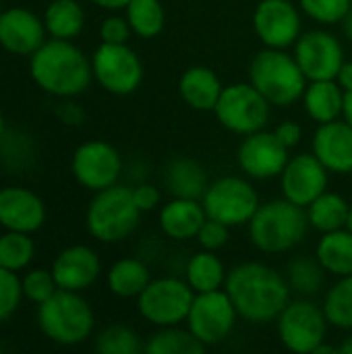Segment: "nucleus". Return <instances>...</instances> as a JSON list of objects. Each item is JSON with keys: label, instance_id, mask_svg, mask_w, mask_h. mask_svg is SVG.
Masks as SVG:
<instances>
[{"label": "nucleus", "instance_id": "09e8293b", "mask_svg": "<svg viewBox=\"0 0 352 354\" xmlns=\"http://www.w3.org/2000/svg\"><path fill=\"white\" fill-rule=\"evenodd\" d=\"M342 118L352 127V91H346L344 95V110H342Z\"/></svg>", "mask_w": 352, "mask_h": 354}, {"label": "nucleus", "instance_id": "412c9836", "mask_svg": "<svg viewBox=\"0 0 352 354\" xmlns=\"http://www.w3.org/2000/svg\"><path fill=\"white\" fill-rule=\"evenodd\" d=\"M311 151L330 170V174H351L352 127L344 118L317 124L311 137Z\"/></svg>", "mask_w": 352, "mask_h": 354}, {"label": "nucleus", "instance_id": "20e7f679", "mask_svg": "<svg viewBox=\"0 0 352 354\" xmlns=\"http://www.w3.org/2000/svg\"><path fill=\"white\" fill-rule=\"evenodd\" d=\"M249 83L272 104V108H290L301 102L309 81L293 54L263 48L249 62Z\"/></svg>", "mask_w": 352, "mask_h": 354}, {"label": "nucleus", "instance_id": "5701e85b", "mask_svg": "<svg viewBox=\"0 0 352 354\" xmlns=\"http://www.w3.org/2000/svg\"><path fill=\"white\" fill-rule=\"evenodd\" d=\"M178 95L195 112H214L224 89L218 73L210 66L195 64L178 77Z\"/></svg>", "mask_w": 352, "mask_h": 354}, {"label": "nucleus", "instance_id": "ddd939ff", "mask_svg": "<svg viewBox=\"0 0 352 354\" xmlns=\"http://www.w3.org/2000/svg\"><path fill=\"white\" fill-rule=\"evenodd\" d=\"M251 25L263 48L288 50L303 33L301 8L293 0H259Z\"/></svg>", "mask_w": 352, "mask_h": 354}, {"label": "nucleus", "instance_id": "37998d69", "mask_svg": "<svg viewBox=\"0 0 352 354\" xmlns=\"http://www.w3.org/2000/svg\"><path fill=\"white\" fill-rule=\"evenodd\" d=\"M274 135L278 137V141L286 147V149H295L301 139H303V129L297 120H282L276 129Z\"/></svg>", "mask_w": 352, "mask_h": 354}, {"label": "nucleus", "instance_id": "a211bd4d", "mask_svg": "<svg viewBox=\"0 0 352 354\" xmlns=\"http://www.w3.org/2000/svg\"><path fill=\"white\" fill-rule=\"evenodd\" d=\"M46 25L33 10L12 6L0 15V46L17 56H31L46 41Z\"/></svg>", "mask_w": 352, "mask_h": 354}, {"label": "nucleus", "instance_id": "c9c22d12", "mask_svg": "<svg viewBox=\"0 0 352 354\" xmlns=\"http://www.w3.org/2000/svg\"><path fill=\"white\" fill-rule=\"evenodd\" d=\"M95 353L139 354L145 353V342H141V336L133 328L112 324L95 336Z\"/></svg>", "mask_w": 352, "mask_h": 354}, {"label": "nucleus", "instance_id": "f3484780", "mask_svg": "<svg viewBox=\"0 0 352 354\" xmlns=\"http://www.w3.org/2000/svg\"><path fill=\"white\" fill-rule=\"evenodd\" d=\"M280 178L282 197L295 205L307 207L313 199L328 191L330 170L317 160L313 151L290 156Z\"/></svg>", "mask_w": 352, "mask_h": 354}, {"label": "nucleus", "instance_id": "aec40b11", "mask_svg": "<svg viewBox=\"0 0 352 354\" xmlns=\"http://www.w3.org/2000/svg\"><path fill=\"white\" fill-rule=\"evenodd\" d=\"M52 274H54L58 288L83 292L89 286H93L95 280L100 278L102 261H100V255L91 247L71 245L56 255L52 263Z\"/></svg>", "mask_w": 352, "mask_h": 354}, {"label": "nucleus", "instance_id": "c85d7f7f", "mask_svg": "<svg viewBox=\"0 0 352 354\" xmlns=\"http://www.w3.org/2000/svg\"><path fill=\"white\" fill-rule=\"evenodd\" d=\"M349 209H351V203L340 193H334V191L322 193L317 199H313L305 207L309 226L313 230H317L319 234L344 228L346 218H349Z\"/></svg>", "mask_w": 352, "mask_h": 354}, {"label": "nucleus", "instance_id": "4be33fe9", "mask_svg": "<svg viewBox=\"0 0 352 354\" xmlns=\"http://www.w3.org/2000/svg\"><path fill=\"white\" fill-rule=\"evenodd\" d=\"M205 218L207 216L199 199L170 197L166 203L160 205L158 212V224L162 234L178 243L195 239Z\"/></svg>", "mask_w": 352, "mask_h": 354}, {"label": "nucleus", "instance_id": "de8ad7c7", "mask_svg": "<svg viewBox=\"0 0 352 354\" xmlns=\"http://www.w3.org/2000/svg\"><path fill=\"white\" fill-rule=\"evenodd\" d=\"M340 29H342L344 39H349V41L352 44V8L346 12V17L340 21Z\"/></svg>", "mask_w": 352, "mask_h": 354}, {"label": "nucleus", "instance_id": "b1692460", "mask_svg": "<svg viewBox=\"0 0 352 354\" xmlns=\"http://www.w3.org/2000/svg\"><path fill=\"white\" fill-rule=\"evenodd\" d=\"M344 95L346 91L338 85L336 79H324V81H309L301 102L307 116L313 122L326 124L342 118Z\"/></svg>", "mask_w": 352, "mask_h": 354}, {"label": "nucleus", "instance_id": "f257e3e1", "mask_svg": "<svg viewBox=\"0 0 352 354\" xmlns=\"http://www.w3.org/2000/svg\"><path fill=\"white\" fill-rule=\"evenodd\" d=\"M224 290L239 317L253 326L274 324L293 299L286 276L261 261H243L228 270Z\"/></svg>", "mask_w": 352, "mask_h": 354}, {"label": "nucleus", "instance_id": "6ab92c4d", "mask_svg": "<svg viewBox=\"0 0 352 354\" xmlns=\"http://www.w3.org/2000/svg\"><path fill=\"white\" fill-rule=\"evenodd\" d=\"M46 224L44 199L25 187L0 189V226L4 230L33 234Z\"/></svg>", "mask_w": 352, "mask_h": 354}, {"label": "nucleus", "instance_id": "a18cd8bd", "mask_svg": "<svg viewBox=\"0 0 352 354\" xmlns=\"http://www.w3.org/2000/svg\"><path fill=\"white\" fill-rule=\"evenodd\" d=\"M336 81L344 91H352V60H344V64L336 75Z\"/></svg>", "mask_w": 352, "mask_h": 354}, {"label": "nucleus", "instance_id": "39448f33", "mask_svg": "<svg viewBox=\"0 0 352 354\" xmlns=\"http://www.w3.org/2000/svg\"><path fill=\"white\" fill-rule=\"evenodd\" d=\"M141 209L133 199V187L112 185L93 195L85 212L87 232L106 245L127 241L141 224Z\"/></svg>", "mask_w": 352, "mask_h": 354}, {"label": "nucleus", "instance_id": "5fc2aeb1", "mask_svg": "<svg viewBox=\"0 0 352 354\" xmlns=\"http://www.w3.org/2000/svg\"><path fill=\"white\" fill-rule=\"evenodd\" d=\"M0 15H2V6H0Z\"/></svg>", "mask_w": 352, "mask_h": 354}, {"label": "nucleus", "instance_id": "864d4df0", "mask_svg": "<svg viewBox=\"0 0 352 354\" xmlns=\"http://www.w3.org/2000/svg\"><path fill=\"white\" fill-rule=\"evenodd\" d=\"M344 228H349L352 232V203H351V209H349V218H346V226Z\"/></svg>", "mask_w": 352, "mask_h": 354}, {"label": "nucleus", "instance_id": "79ce46f5", "mask_svg": "<svg viewBox=\"0 0 352 354\" xmlns=\"http://www.w3.org/2000/svg\"><path fill=\"white\" fill-rule=\"evenodd\" d=\"M133 199L137 203V207L141 209V214L154 212L162 205V193L158 187L149 185V183H139L137 187H133Z\"/></svg>", "mask_w": 352, "mask_h": 354}, {"label": "nucleus", "instance_id": "9d476101", "mask_svg": "<svg viewBox=\"0 0 352 354\" xmlns=\"http://www.w3.org/2000/svg\"><path fill=\"white\" fill-rule=\"evenodd\" d=\"M214 116L226 131L245 137L268 127L272 104L249 81L230 83L224 85Z\"/></svg>", "mask_w": 352, "mask_h": 354}, {"label": "nucleus", "instance_id": "423d86ee", "mask_svg": "<svg viewBox=\"0 0 352 354\" xmlns=\"http://www.w3.org/2000/svg\"><path fill=\"white\" fill-rule=\"evenodd\" d=\"M37 326L54 344L77 346L91 338L95 315L81 292L58 288L48 301L37 305Z\"/></svg>", "mask_w": 352, "mask_h": 354}, {"label": "nucleus", "instance_id": "f704fd0d", "mask_svg": "<svg viewBox=\"0 0 352 354\" xmlns=\"http://www.w3.org/2000/svg\"><path fill=\"white\" fill-rule=\"evenodd\" d=\"M35 257V243L31 234L6 230L0 236V268L21 272L31 266Z\"/></svg>", "mask_w": 352, "mask_h": 354}, {"label": "nucleus", "instance_id": "3c124183", "mask_svg": "<svg viewBox=\"0 0 352 354\" xmlns=\"http://www.w3.org/2000/svg\"><path fill=\"white\" fill-rule=\"evenodd\" d=\"M336 353H338V348H336V346H330V344L322 342V344L315 348V353L313 354H336Z\"/></svg>", "mask_w": 352, "mask_h": 354}, {"label": "nucleus", "instance_id": "bb28decb", "mask_svg": "<svg viewBox=\"0 0 352 354\" xmlns=\"http://www.w3.org/2000/svg\"><path fill=\"white\" fill-rule=\"evenodd\" d=\"M226 276H228V270L224 261L220 259V255L216 251L199 249L187 259L183 278L193 288V292L199 295V292H212V290L224 288Z\"/></svg>", "mask_w": 352, "mask_h": 354}, {"label": "nucleus", "instance_id": "ea45409f", "mask_svg": "<svg viewBox=\"0 0 352 354\" xmlns=\"http://www.w3.org/2000/svg\"><path fill=\"white\" fill-rule=\"evenodd\" d=\"M199 249H205V251H220L228 245L230 241V226L218 222V220H212V218H205V222L201 224L197 236H195Z\"/></svg>", "mask_w": 352, "mask_h": 354}, {"label": "nucleus", "instance_id": "a878e982", "mask_svg": "<svg viewBox=\"0 0 352 354\" xmlns=\"http://www.w3.org/2000/svg\"><path fill=\"white\" fill-rule=\"evenodd\" d=\"M315 257L328 276L344 278L352 276V232L349 228H338L324 232L315 245Z\"/></svg>", "mask_w": 352, "mask_h": 354}, {"label": "nucleus", "instance_id": "c03bdc74", "mask_svg": "<svg viewBox=\"0 0 352 354\" xmlns=\"http://www.w3.org/2000/svg\"><path fill=\"white\" fill-rule=\"evenodd\" d=\"M58 116H60V120H62L64 124L75 127V124H81V122H83L85 112H83L77 104L64 102V104H60V108H58Z\"/></svg>", "mask_w": 352, "mask_h": 354}, {"label": "nucleus", "instance_id": "9b49d317", "mask_svg": "<svg viewBox=\"0 0 352 354\" xmlns=\"http://www.w3.org/2000/svg\"><path fill=\"white\" fill-rule=\"evenodd\" d=\"M98 85L118 97L135 93L143 83V62L129 44H100L91 56Z\"/></svg>", "mask_w": 352, "mask_h": 354}, {"label": "nucleus", "instance_id": "c756f323", "mask_svg": "<svg viewBox=\"0 0 352 354\" xmlns=\"http://www.w3.org/2000/svg\"><path fill=\"white\" fill-rule=\"evenodd\" d=\"M44 25L50 37L75 39L85 27V10L77 0H52L44 12Z\"/></svg>", "mask_w": 352, "mask_h": 354}, {"label": "nucleus", "instance_id": "2f4dec72", "mask_svg": "<svg viewBox=\"0 0 352 354\" xmlns=\"http://www.w3.org/2000/svg\"><path fill=\"white\" fill-rule=\"evenodd\" d=\"M124 17L133 29V35L141 39L158 37L166 25V8L162 0H129Z\"/></svg>", "mask_w": 352, "mask_h": 354}, {"label": "nucleus", "instance_id": "1a4fd4ad", "mask_svg": "<svg viewBox=\"0 0 352 354\" xmlns=\"http://www.w3.org/2000/svg\"><path fill=\"white\" fill-rule=\"evenodd\" d=\"M195 292L185 278H151L145 290L135 299L139 315L154 328L183 326L191 311Z\"/></svg>", "mask_w": 352, "mask_h": 354}, {"label": "nucleus", "instance_id": "f8f14e48", "mask_svg": "<svg viewBox=\"0 0 352 354\" xmlns=\"http://www.w3.org/2000/svg\"><path fill=\"white\" fill-rule=\"evenodd\" d=\"M239 313L226 295L224 288L212 292H199L193 299L191 311L187 315L189 332L203 344V346H218L222 344L234 330L239 322Z\"/></svg>", "mask_w": 352, "mask_h": 354}, {"label": "nucleus", "instance_id": "72a5a7b5", "mask_svg": "<svg viewBox=\"0 0 352 354\" xmlns=\"http://www.w3.org/2000/svg\"><path fill=\"white\" fill-rule=\"evenodd\" d=\"M322 307L330 328L352 332V276L336 278V282L326 290Z\"/></svg>", "mask_w": 352, "mask_h": 354}, {"label": "nucleus", "instance_id": "7c9ffc66", "mask_svg": "<svg viewBox=\"0 0 352 354\" xmlns=\"http://www.w3.org/2000/svg\"><path fill=\"white\" fill-rule=\"evenodd\" d=\"M284 276H286V282H288L293 295L311 299V297L322 292L328 274H326V270L322 268V263L317 261L315 255L313 257L299 255L288 263Z\"/></svg>", "mask_w": 352, "mask_h": 354}, {"label": "nucleus", "instance_id": "393cba45", "mask_svg": "<svg viewBox=\"0 0 352 354\" xmlns=\"http://www.w3.org/2000/svg\"><path fill=\"white\" fill-rule=\"evenodd\" d=\"M207 185L210 180L205 168L193 158H174L168 162L164 170V187L170 193V197L201 201Z\"/></svg>", "mask_w": 352, "mask_h": 354}, {"label": "nucleus", "instance_id": "e433bc0d", "mask_svg": "<svg viewBox=\"0 0 352 354\" xmlns=\"http://www.w3.org/2000/svg\"><path fill=\"white\" fill-rule=\"evenodd\" d=\"M299 8L319 25H340L352 8V0H299Z\"/></svg>", "mask_w": 352, "mask_h": 354}, {"label": "nucleus", "instance_id": "603ef678", "mask_svg": "<svg viewBox=\"0 0 352 354\" xmlns=\"http://www.w3.org/2000/svg\"><path fill=\"white\" fill-rule=\"evenodd\" d=\"M4 129H6V124H4V114H2V110H0V139H2V135H4Z\"/></svg>", "mask_w": 352, "mask_h": 354}, {"label": "nucleus", "instance_id": "4c0bfd02", "mask_svg": "<svg viewBox=\"0 0 352 354\" xmlns=\"http://www.w3.org/2000/svg\"><path fill=\"white\" fill-rule=\"evenodd\" d=\"M21 286H23V297L35 305L48 301L58 290L52 270H29L21 278Z\"/></svg>", "mask_w": 352, "mask_h": 354}, {"label": "nucleus", "instance_id": "f03ea898", "mask_svg": "<svg viewBox=\"0 0 352 354\" xmlns=\"http://www.w3.org/2000/svg\"><path fill=\"white\" fill-rule=\"evenodd\" d=\"M29 73L33 83L56 97L81 95L91 79V58L71 39H46L29 56Z\"/></svg>", "mask_w": 352, "mask_h": 354}, {"label": "nucleus", "instance_id": "473e14b6", "mask_svg": "<svg viewBox=\"0 0 352 354\" xmlns=\"http://www.w3.org/2000/svg\"><path fill=\"white\" fill-rule=\"evenodd\" d=\"M207 346H203L189 328L183 326H170V328H158L147 342L145 353L147 354H203Z\"/></svg>", "mask_w": 352, "mask_h": 354}, {"label": "nucleus", "instance_id": "0eeeda50", "mask_svg": "<svg viewBox=\"0 0 352 354\" xmlns=\"http://www.w3.org/2000/svg\"><path fill=\"white\" fill-rule=\"evenodd\" d=\"M205 216L230 228H241L251 222L261 205L251 178L226 174L212 180L201 197Z\"/></svg>", "mask_w": 352, "mask_h": 354}, {"label": "nucleus", "instance_id": "dca6fc26", "mask_svg": "<svg viewBox=\"0 0 352 354\" xmlns=\"http://www.w3.org/2000/svg\"><path fill=\"white\" fill-rule=\"evenodd\" d=\"M288 151L274 131L261 129L245 135L237 149V164L241 172L251 180H272L278 178L288 162Z\"/></svg>", "mask_w": 352, "mask_h": 354}, {"label": "nucleus", "instance_id": "58836bf2", "mask_svg": "<svg viewBox=\"0 0 352 354\" xmlns=\"http://www.w3.org/2000/svg\"><path fill=\"white\" fill-rule=\"evenodd\" d=\"M23 299V286L17 272L0 268V324L8 322L19 309Z\"/></svg>", "mask_w": 352, "mask_h": 354}, {"label": "nucleus", "instance_id": "6e6552de", "mask_svg": "<svg viewBox=\"0 0 352 354\" xmlns=\"http://www.w3.org/2000/svg\"><path fill=\"white\" fill-rule=\"evenodd\" d=\"M274 324L280 344L295 354H313L328 340L330 322L324 307L305 297L290 299Z\"/></svg>", "mask_w": 352, "mask_h": 354}, {"label": "nucleus", "instance_id": "4468645a", "mask_svg": "<svg viewBox=\"0 0 352 354\" xmlns=\"http://www.w3.org/2000/svg\"><path fill=\"white\" fill-rule=\"evenodd\" d=\"M71 172L83 189L98 193L118 183L122 174V158L112 143L91 139L75 149Z\"/></svg>", "mask_w": 352, "mask_h": 354}, {"label": "nucleus", "instance_id": "8fccbe9b", "mask_svg": "<svg viewBox=\"0 0 352 354\" xmlns=\"http://www.w3.org/2000/svg\"><path fill=\"white\" fill-rule=\"evenodd\" d=\"M338 353L340 354H352V332L342 340V344L338 346Z\"/></svg>", "mask_w": 352, "mask_h": 354}, {"label": "nucleus", "instance_id": "7ed1b4c3", "mask_svg": "<svg viewBox=\"0 0 352 354\" xmlns=\"http://www.w3.org/2000/svg\"><path fill=\"white\" fill-rule=\"evenodd\" d=\"M309 228L305 207L284 197L261 203L247 224L249 243L266 255L293 251L305 241Z\"/></svg>", "mask_w": 352, "mask_h": 354}, {"label": "nucleus", "instance_id": "49530a36", "mask_svg": "<svg viewBox=\"0 0 352 354\" xmlns=\"http://www.w3.org/2000/svg\"><path fill=\"white\" fill-rule=\"evenodd\" d=\"M89 2H93L95 6H100L108 12H120L129 4V0H89Z\"/></svg>", "mask_w": 352, "mask_h": 354}, {"label": "nucleus", "instance_id": "a19ab883", "mask_svg": "<svg viewBox=\"0 0 352 354\" xmlns=\"http://www.w3.org/2000/svg\"><path fill=\"white\" fill-rule=\"evenodd\" d=\"M131 35H133V29L124 15L112 12L100 25V39L104 44H129Z\"/></svg>", "mask_w": 352, "mask_h": 354}, {"label": "nucleus", "instance_id": "2eb2a0df", "mask_svg": "<svg viewBox=\"0 0 352 354\" xmlns=\"http://www.w3.org/2000/svg\"><path fill=\"white\" fill-rule=\"evenodd\" d=\"M293 56L305 73L307 81L336 79L340 66L344 64V46L328 29L303 31L293 46Z\"/></svg>", "mask_w": 352, "mask_h": 354}, {"label": "nucleus", "instance_id": "cd10ccee", "mask_svg": "<svg viewBox=\"0 0 352 354\" xmlns=\"http://www.w3.org/2000/svg\"><path fill=\"white\" fill-rule=\"evenodd\" d=\"M149 282V266L139 257H122L114 261L106 274L108 290L118 299H137Z\"/></svg>", "mask_w": 352, "mask_h": 354}]
</instances>
